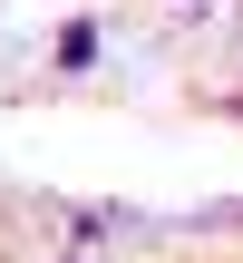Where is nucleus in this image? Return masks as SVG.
Listing matches in <instances>:
<instances>
[{
	"label": "nucleus",
	"mask_w": 243,
	"mask_h": 263,
	"mask_svg": "<svg viewBox=\"0 0 243 263\" xmlns=\"http://www.w3.org/2000/svg\"><path fill=\"white\" fill-rule=\"evenodd\" d=\"M88 59H97V29L68 20V29H58V68H88Z\"/></svg>",
	"instance_id": "f257e3e1"
}]
</instances>
